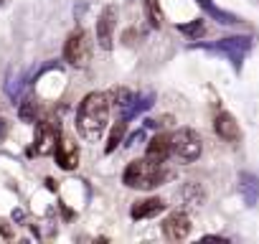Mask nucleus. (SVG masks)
<instances>
[{"instance_id":"1","label":"nucleus","mask_w":259,"mask_h":244,"mask_svg":"<svg viewBox=\"0 0 259 244\" xmlns=\"http://www.w3.org/2000/svg\"><path fill=\"white\" fill-rule=\"evenodd\" d=\"M109 119V97L102 92H92L81 99L76 109V130L87 143H99Z\"/></svg>"},{"instance_id":"2","label":"nucleus","mask_w":259,"mask_h":244,"mask_svg":"<svg viewBox=\"0 0 259 244\" xmlns=\"http://www.w3.org/2000/svg\"><path fill=\"white\" fill-rule=\"evenodd\" d=\"M165 168L163 163H155L150 158H140V160H133L124 173H122V181L124 186L130 188H140V191H148V188H158L163 181H165Z\"/></svg>"},{"instance_id":"3","label":"nucleus","mask_w":259,"mask_h":244,"mask_svg":"<svg viewBox=\"0 0 259 244\" xmlns=\"http://www.w3.org/2000/svg\"><path fill=\"white\" fill-rule=\"evenodd\" d=\"M203 49H211V51H216V54H224V56H229L231 59V64H234V69L239 71L241 69V61H244V56L249 54V49H251V38L249 36H229V38H219L216 44H203Z\"/></svg>"},{"instance_id":"4","label":"nucleus","mask_w":259,"mask_h":244,"mask_svg":"<svg viewBox=\"0 0 259 244\" xmlns=\"http://www.w3.org/2000/svg\"><path fill=\"white\" fill-rule=\"evenodd\" d=\"M170 140H173V153H176L181 160L193 163V160L201 158V148H203V145H201V138H198L196 130L183 128V130H178Z\"/></svg>"},{"instance_id":"5","label":"nucleus","mask_w":259,"mask_h":244,"mask_svg":"<svg viewBox=\"0 0 259 244\" xmlns=\"http://www.w3.org/2000/svg\"><path fill=\"white\" fill-rule=\"evenodd\" d=\"M64 59L71 66H84L89 59V38L84 31H74L64 44Z\"/></svg>"},{"instance_id":"6","label":"nucleus","mask_w":259,"mask_h":244,"mask_svg":"<svg viewBox=\"0 0 259 244\" xmlns=\"http://www.w3.org/2000/svg\"><path fill=\"white\" fill-rule=\"evenodd\" d=\"M114 26H117V11L112 8V6H107L104 11H102V16H99V21H97V41H99V46L102 49H112V44H114Z\"/></svg>"},{"instance_id":"7","label":"nucleus","mask_w":259,"mask_h":244,"mask_svg":"<svg viewBox=\"0 0 259 244\" xmlns=\"http://www.w3.org/2000/svg\"><path fill=\"white\" fill-rule=\"evenodd\" d=\"M191 229H193V224H191V219H188L186 214H170V216L165 219V224H163V234H165L168 239H173V241L188 239Z\"/></svg>"},{"instance_id":"8","label":"nucleus","mask_w":259,"mask_h":244,"mask_svg":"<svg viewBox=\"0 0 259 244\" xmlns=\"http://www.w3.org/2000/svg\"><path fill=\"white\" fill-rule=\"evenodd\" d=\"M54 155H56V163H59L64 171H74V168L79 166V150H76V145H74L71 140H66V138L56 140Z\"/></svg>"},{"instance_id":"9","label":"nucleus","mask_w":259,"mask_h":244,"mask_svg":"<svg viewBox=\"0 0 259 244\" xmlns=\"http://www.w3.org/2000/svg\"><path fill=\"white\" fill-rule=\"evenodd\" d=\"M170 153H173V140H170L165 133H158V135L148 143L145 158H150V160H155V163H165V160L170 158Z\"/></svg>"},{"instance_id":"10","label":"nucleus","mask_w":259,"mask_h":244,"mask_svg":"<svg viewBox=\"0 0 259 244\" xmlns=\"http://www.w3.org/2000/svg\"><path fill=\"white\" fill-rule=\"evenodd\" d=\"M213 128H216V135H219L221 140H226V143H236V140L241 138V133H239V125H236V119H234L229 112H221V114L216 117Z\"/></svg>"},{"instance_id":"11","label":"nucleus","mask_w":259,"mask_h":244,"mask_svg":"<svg viewBox=\"0 0 259 244\" xmlns=\"http://www.w3.org/2000/svg\"><path fill=\"white\" fill-rule=\"evenodd\" d=\"M56 128L49 125V122H41L38 125V135H36V153L38 155H46V153H54V145H56Z\"/></svg>"},{"instance_id":"12","label":"nucleus","mask_w":259,"mask_h":244,"mask_svg":"<svg viewBox=\"0 0 259 244\" xmlns=\"http://www.w3.org/2000/svg\"><path fill=\"white\" fill-rule=\"evenodd\" d=\"M239 191H241V196H244V201L249 206H256V201H259V178L254 173L244 171L239 176Z\"/></svg>"},{"instance_id":"13","label":"nucleus","mask_w":259,"mask_h":244,"mask_svg":"<svg viewBox=\"0 0 259 244\" xmlns=\"http://www.w3.org/2000/svg\"><path fill=\"white\" fill-rule=\"evenodd\" d=\"M165 209V204L160 201V198H145V201H138L135 206H133V219H150V216H158L160 211Z\"/></svg>"},{"instance_id":"14","label":"nucleus","mask_w":259,"mask_h":244,"mask_svg":"<svg viewBox=\"0 0 259 244\" xmlns=\"http://www.w3.org/2000/svg\"><path fill=\"white\" fill-rule=\"evenodd\" d=\"M196 3L203 8V11H208V16L216 21V23H221V26H234V23H241L239 21V16H234V13H226V11H219L211 0H196Z\"/></svg>"},{"instance_id":"15","label":"nucleus","mask_w":259,"mask_h":244,"mask_svg":"<svg viewBox=\"0 0 259 244\" xmlns=\"http://www.w3.org/2000/svg\"><path fill=\"white\" fill-rule=\"evenodd\" d=\"M181 196H183L186 206L191 204L193 209H198V206L203 204V198H206V193H203V188H201L198 183H186V186H183V191H181Z\"/></svg>"},{"instance_id":"16","label":"nucleus","mask_w":259,"mask_h":244,"mask_svg":"<svg viewBox=\"0 0 259 244\" xmlns=\"http://www.w3.org/2000/svg\"><path fill=\"white\" fill-rule=\"evenodd\" d=\"M153 102H155V94H143V97H135V99H133V104H130V109L124 112V117H122V119H133V117H135V114H140L143 109L153 107Z\"/></svg>"},{"instance_id":"17","label":"nucleus","mask_w":259,"mask_h":244,"mask_svg":"<svg viewBox=\"0 0 259 244\" xmlns=\"http://www.w3.org/2000/svg\"><path fill=\"white\" fill-rule=\"evenodd\" d=\"M145 16H148V23L153 28H160L163 26V11L158 6V0H145Z\"/></svg>"},{"instance_id":"18","label":"nucleus","mask_w":259,"mask_h":244,"mask_svg":"<svg viewBox=\"0 0 259 244\" xmlns=\"http://www.w3.org/2000/svg\"><path fill=\"white\" fill-rule=\"evenodd\" d=\"M124 128H127V119H119L117 125L112 128V133H109V140H107V153H114L117 150V145L122 143V138H124Z\"/></svg>"},{"instance_id":"19","label":"nucleus","mask_w":259,"mask_h":244,"mask_svg":"<svg viewBox=\"0 0 259 244\" xmlns=\"http://www.w3.org/2000/svg\"><path fill=\"white\" fill-rule=\"evenodd\" d=\"M178 31L186 33L188 38H201L206 33V26H203V21H191V23H181Z\"/></svg>"},{"instance_id":"20","label":"nucleus","mask_w":259,"mask_h":244,"mask_svg":"<svg viewBox=\"0 0 259 244\" xmlns=\"http://www.w3.org/2000/svg\"><path fill=\"white\" fill-rule=\"evenodd\" d=\"M133 99H135V94L133 92H127V89H117V109L122 112V117H124V112L130 109V104H133Z\"/></svg>"},{"instance_id":"21","label":"nucleus","mask_w":259,"mask_h":244,"mask_svg":"<svg viewBox=\"0 0 259 244\" xmlns=\"http://www.w3.org/2000/svg\"><path fill=\"white\" fill-rule=\"evenodd\" d=\"M18 114H21V119H23V122H33V119H36V102L26 99V102L21 104Z\"/></svg>"},{"instance_id":"22","label":"nucleus","mask_w":259,"mask_h":244,"mask_svg":"<svg viewBox=\"0 0 259 244\" xmlns=\"http://www.w3.org/2000/svg\"><path fill=\"white\" fill-rule=\"evenodd\" d=\"M143 138H145V135H143V133H135V135H133V138H130V140H127V145H138V143H140V140H143Z\"/></svg>"},{"instance_id":"23","label":"nucleus","mask_w":259,"mask_h":244,"mask_svg":"<svg viewBox=\"0 0 259 244\" xmlns=\"http://www.w3.org/2000/svg\"><path fill=\"white\" fill-rule=\"evenodd\" d=\"M201 241H203V244H208V241H226V239H224V236H203Z\"/></svg>"},{"instance_id":"24","label":"nucleus","mask_w":259,"mask_h":244,"mask_svg":"<svg viewBox=\"0 0 259 244\" xmlns=\"http://www.w3.org/2000/svg\"><path fill=\"white\" fill-rule=\"evenodd\" d=\"M0 6H3V0H0Z\"/></svg>"}]
</instances>
